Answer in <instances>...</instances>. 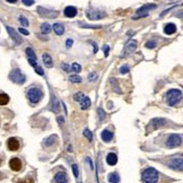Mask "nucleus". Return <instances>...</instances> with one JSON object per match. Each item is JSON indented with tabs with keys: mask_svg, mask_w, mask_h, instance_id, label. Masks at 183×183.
<instances>
[{
	"mask_svg": "<svg viewBox=\"0 0 183 183\" xmlns=\"http://www.w3.org/2000/svg\"><path fill=\"white\" fill-rule=\"evenodd\" d=\"M166 100H167V104L174 106L182 100V92L180 89H171L166 94Z\"/></svg>",
	"mask_w": 183,
	"mask_h": 183,
	"instance_id": "nucleus-1",
	"label": "nucleus"
},
{
	"mask_svg": "<svg viewBox=\"0 0 183 183\" xmlns=\"http://www.w3.org/2000/svg\"><path fill=\"white\" fill-rule=\"evenodd\" d=\"M142 181L145 183H157L158 172L153 167H148L142 172Z\"/></svg>",
	"mask_w": 183,
	"mask_h": 183,
	"instance_id": "nucleus-2",
	"label": "nucleus"
},
{
	"mask_svg": "<svg viewBox=\"0 0 183 183\" xmlns=\"http://www.w3.org/2000/svg\"><path fill=\"white\" fill-rule=\"evenodd\" d=\"M43 96V93L40 88L37 87H31L27 90V97L32 103H39Z\"/></svg>",
	"mask_w": 183,
	"mask_h": 183,
	"instance_id": "nucleus-3",
	"label": "nucleus"
},
{
	"mask_svg": "<svg viewBox=\"0 0 183 183\" xmlns=\"http://www.w3.org/2000/svg\"><path fill=\"white\" fill-rule=\"evenodd\" d=\"M9 78H10V80H13L14 83H16V84H23L26 80V76L19 69H14L10 72Z\"/></svg>",
	"mask_w": 183,
	"mask_h": 183,
	"instance_id": "nucleus-4",
	"label": "nucleus"
},
{
	"mask_svg": "<svg viewBox=\"0 0 183 183\" xmlns=\"http://www.w3.org/2000/svg\"><path fill=\"white\" fill-rule=\"evenodd\" d=\"M166 123V120L165 119H163V118H156V119H153L151 121L149 122L148 127H147V132H151V131L156 130L158 128H162V127H164Z\"/></svg>",
	"mask_w": 183,
	"mask_h": 183,
	"instance_id": "nucleus-5",
	"label": "nucleus"
},
{
	"mask_svg": "<svg viewBox=\"0 0 183 183\" xmlns=\"http://www.w3.org/2000/svg\"><path fill=\"white\" fill-rule=\"evenodd\" d=\"M155 8H156V5H154V4H147V5L142 6V7H140V8L137 10V16H135L133 19H138L139 17H146V16H148L149 10L155 9Z\"/></svg>",
	"mask_w": 183,
	"mask_h": 183,
	"instance_id": "nucleus-6",
	"label": "nucleus"
},
{
	"mask_svg": "<svg viewBox=\"0 0 183 183\" xmlns=\"http://www.w3.org/2000/svg\"><path fill=\"white\" fill-rule=\"evenodd\" d=\"M182 144V137L181 135H172L166 141V145L168 148H175Z\"/></svg>",
	"mask_w": 183,
	"mask_h": 183,
	"instance_id": "nucleus-7",
	"label": "nucleus"
},
{
	"mask_svg": "<svg viewBox=\"0 0 183 183\" xmlns=\"http://www.w3.org/2000/svg\"><path fill=\"white\" fill-rule=\"evenodd\" d=\"M86 16L92 20H95V19H102L106 16V13L103 10H96V9H89L86 11Z\"/></svg>",
	"mask_w": 183,
	"mask_h": 183,
	"instance_id": "nucleus-8",
	"label": "nucleus"
},
{
	"mask_svg": "<svg viewBox=\"0 0 183 183\" xmlns=\"http://www.w3.org/2000/svg\"><path fill=\"white\" fill-rule=\"evenodd\" d=\"M182 157L180 156L179 158L177 157H174V158H172V159H170L168 161V163H167V166L168 167H171V168H173L175 171H180V172H182V168H183V164H182Z\"/></svg>",
	"mask_w": 183,
	"mask_h": 183,
	"instance_id": "nucleus-9",
	"label": "nucleus"
},
{
	"mask_svg": "<svg viewBox=\"0 0 183 183\" xmlns=\"http://www.w3.org/2000/svg\"><path fill=\"white\" fill-rule=\"evenodd\" d=\"M9 166H10V168L13 170V171H15V172H18V171H20V168H22V161L19 159V158H16V157H14V158H11L10 161H9Z\"/></svg>",
	"mask_w": 183,
	"mask_h": 183,
	"instance_id": "nucleus-10",
	"label": "nucleus"
},
{
	"mask_svg": "<svg viewBox=\"0 0 183 183\" xmlns=\"http://www.w3.org/2000/svg\"><path fill=\"white\" fill-rule=\"evenodd\" d=\"M7 28V31H8V33H9V35L11 36V39L14 40V42L16 44H20L22 42H23V40H22V37L18 35V33L13 28V27H10V26H7L6 27Z\"/></svg>",
	"mask_w": 183,
	"mask_h": 183,
	"instance_id": "nucleus-11",
	"label": "nucleus"
},
{
	"mask_svg": "<svg viewBox=\"0 0 183 183\" xmlns=\"http://www.w3.org/2000/svg\"><path fill=\"white\" fill-rule=\"evenodd\" d=\"M137 41H135V40H130L128 43L126 44V49H124V51H126V54H131L132 52H135L136 51V49H137Z\"/></svg>",
	"mask_w": 183,
	"mask_h": 183,
	"instance_id": "nucleus-12",
	"label": "nucleus"
},
{
	"mask_svg": "<svg viewBox=\"0 0 183 183\" xmlns=\"http://www.w3.org/2000/svg\"><path fill=\"white\" fill-rule=\"evenodd\" d=\"M7 146H8L9 150L16 151L19 148V141L16 138H9L8 141H7Z\"/></svg>",
	"mask_w": 183,
	"mask_h": 183,
	"instance_id": "nucleus-13",
	"label": "nucleus"
},
{
	"mask_svg": "<svg viewBox=\"0 0 183 183\" xmlns=\"http://www.w3.org/2000/svg\"><path fill=\"white\" fill-rule=\"evenodd\" d=\"M54 182L55 183H68V177L65 172H59L54 176Z\"/></svg>",
	"mask_w": 183,
	"mask_h": 183,
	"instance_id": "nucleus-14",
	"label": "nucleus"
},
{
	"mask_svg": "<svg viewBox=\"0 0 183 183\" xmlns=\"http://www.w3.org/2000/svg\"><path fill=\"white\" fill-rule=\"evenodd\" d=\"M63 13H65V16L66 17L74 18L76 17V15H77V9L75 8V7H72V6H68V7L65 8Z\"/></svg>",
	"mask_w": 183,
	"mask_h": 183,
	"instance_id": "nucleus-15",
	"label": "nucleus"
},
{
	"mask_svg": "<svg viewBox=\"0 0 183 183\" xmlns=\"http://www.w3.org/2000/svg\"><path fill=\"white\" fill-rule=\"evenodd\" d=\"M175 32H176V26H175V24H173V23H168L164 27V33L167 35L174 34Z\"/></svg>",
	"mask_w": 183,
	"mask_h": 183,
	"instance_id": "nucleus-16",
	"label": "nucleus"
},
{
	"mask_svg": "<svg viewBox=\"0 0 183 183\" xmlns=\"http://www.w3.org/2000/svg\"><path fill=\"white\" fill-rule=\"evenodd\" d=\"M106 162H107V164L111 166L115 165L116 163H118V156L114 154V153H110L107 157H106Z\"/></svg>",
	"mask_w": 183,
	"mask_h": 183,
	"instance_id": "nucleus-17",
	"label": "nucleus"
},
{
	"mask_svg": "<svg viewBox=\"0 0 183 183\" xmlns=\"http://www.w3.org/2000/svg\"><path fill=\"white\" fill-rule=\"evenodd\" d=\"M43 62L48 68H50V67H52L53 66V60L49 53H44L43 54Z\"/></svg>",
	"mask_w": 183,
	"mask_h": 183,
	"instance_id": "nucleus-18",
	"label": "nucleus"
},
{
	"mask_svg": "<svg viewBox=\"0 0 183 183\" xmlns=\"http://www.w3.org/2000/svg\"><path fill=\"white\" fill-rule=\"evenodd\" d=\"M53 31L57 35H62L65 33V27L62 24H59V23H55L53 25Z\"/></svg>",
	"mask_w": 183,
	"mask_h": 183,
	"instance_id": "nucleus-19",
	"label": "nucleus"
},
{
	"mask_svg": "<svg viewBox=\"0 0 183 183\" xmlns=\"http://www.w3.org/2000/svg\"><path fill=\"white\" fill-rule=\"evenodd\" d=\"M113 138V133L111 132V131L109 130H103L102 132V139L104 140L105 142H109V141H111Z\"/></svg>",
	"mask_w": 183,
	"mask_h": 183,
	"instance_id": "nucleus-20",
	"label": "nucleus"
},
{
	"mask_svg": "<svg viewBox=\"0 0 183 183\" xmlns=\"http://www.w3.org/2000/svg\"><path fill=\"white\" fill-rule=\"evenodd\" d=\"M79 103H80V106H81V110H87L88 107L90 106V100L88 97H86V96H84Z\"/></svg>",
	"mask_w": 183,
	"mask_h": 183,
	"instance_id": "nucleus-21",
	"label": "nucleus"
},
{
	"mask_svg": "<svg viewBox=\"0 0 183 183\" xmlns=\"http://www.w3.org/2000/svg\"><path fill=\"white\" fill-rule=\"evenodd\" d=\"M109 182L110 183H119L120 182V175L118 174L116 172L110 173V175H109Z\"/></svg>",
	"mask_w": 183,
	"mask_h": 183,
	"instance_id": "nucleus-22",
	"label": "nucleus"
},
{
	"mask_svg": "<svg viewBox=\"0 0 183 183\" xmlns=\"http://www.w3.org/2000/svg\"><path fill=\"white\" fill-rule=\"evenodd\" d=\"M37 11L42 15V16H46V15H49V16H53V17H55L57 16V13H54V14H52V13H50V10H48V9H44V8H41V7H39L37 8Z\"/></svg>",
	"mask_w": 183,
	"mask_h": 183,
	"instance_id": "nucleus-23",
	"label": "nucleus"
},
{
	"mask_svg": "<svg viewBox=\"0 0 183 183\" xmlns=\"http://www.w3.org/2000/svg\"><path fill=\"white\" fill-rule=\"evenodd\" d=\"M52 110L53 112H59L60 111V104H59L58 100L54 96L52 97Z\"/></svg>",
	"mask_w": 183,
	"mask_h": 183,
	"instance_id": "nucleus-24",
	"label": "nucleus"
},
{
	"mask_svg": "<svg viewBox=\"0 0 183 183\" xmlns=\"http://www.w3.org/2000/svg\"><path fill=\"white\" fill-rule=\"evenodd\" d=\"M41 31L43 34H49L51 32V25L48 24V23H43L42 26H41Z\"/></svg>",
	"mask_w": 183,
	"mask_h": 183,
	"instance_id": "nucleus-25",
	"label": "nucleus"
},
{
	"mask_svg": "<svg viewBox=\"0 0 183 183\" xmlns=\"http://www.w3.org/2000/svg\"><path fill=\"white\" fill-rule=\"evenodd\" d=\"M9 102V96L7 94H0V105H6Z\"/></svg>",
	"mask_w": 183,
	"mask_h": 183,
	"instance_id": "nucleus-26",
	"label": "nucleus"
},
{
	"mask_svg": "<svg viewBox=\"0 0 183 183\" xmlns=\"http://www.w3.org/2000/svg\"><path fill=\"white\" fill-rule=\"evenodd\" d=\"M57 139V136H51V137H49L48 139L44 140V145L45 146H50V145H53L54 144V141Z\"/></svg>",
	"mask_w": 183,
	"mask_h": 183,
	"instance_id": "nucleus-27",
	"label": "nucleus"
},
{
	"mask_svg": "<svg viewBox=\"0 0 183 183\" xmlns=\"http://www.w3.org/2000/svg\"><path fill=\"white\" fill-rule=\"evenodd\" d=\"M69 80L71 83H75V84L81 83V78L79 77L78 75H71V76H69Z\"/></svg>",
	"mask_w": 183,
	"mask_h": 183,
	"instance_id": "nucleus-28",
	"label": "nucleus"
},
{
	"mask_svg": "<svg viewBox=\"0 0 183 183\" xmlns=\"http://www.w3.org/2000/svg\"><path fill=\"white\" fill-rule=\"evenodd\" d=\"M26 54L28 59H34V60H36V55H35L34 51H33L31 48H27L26 49Z\"/></svg>",
	"mask_w": 183,
	"mask_h": 183,
	"instance_id": "nucleus-29",
	"label": "nucleus"
},
{
	"mask_svg": "<svg viewBox=\"0 0 183 183\" xmlns=\"http://www.w3.org/2000/svg\"><path fill=\"white\" fill-rule=\"evenodd\" d=\"M79 26L85 27V28H101V25H89V24H84V23H79Z\"/></svg>",
	"mask_w": 183,
	"mask_h": 183,
	"instance_id": "nucleus-30",
	"label": "nucleus"
},
{
	"mask_svg": "<svg viewBox=\"0 0 183 183\" xmlns=\"http://www.w3.org/2000/svg\"><path fill=\"white\" fill-rule=\"evenodd\" d=\"M84 136H85L89 141L93 140V135H92V132H90L89 129H85V130H84Z\"/></svg>",
	"mask_w": 183,
	"mask_h": 183,
	"instance_id": "nucleus-31",
	"label": "nucleus"
},
{
	"mask_svg": "<svg viewBox=\"0 0 183 183\" xmlns=\"http://www.w3.org/2000/svg\"><path fill=\"white\" fill-rule=\"evenodd\" d=\"M71 69L74 70L75 72H80V70H81V67H80V65H79V63L75 62V63H72V67H71Z\"/></svg>",
	"mask_w": 183,
	"mask_h": 183,
	"instance_id": "nucleus-32",
	"label": "nucleus"
},
{
	"mask_svg": "<svg viewBox=\"0 0 183 183\" xmlns=\"http://www.w3.org/2000/svg\"><path fill=\"white\" fill-rule=\"evenodd\" d=\"M19 22H20V24H22V25H23L24 27H27V26H28V22H27V19L25 17L20 16V17H19Z\"/></svg>",
	"mask_w": 183,
	"mask_h": 183,
	"instance_id": "nucleus-33",
	"label": "nucleus"
},
{
	"mask_svg": "<svg viewBox=\"0 0 183 183\" xmlns=\"http://www.w3.org/2000/svg\"><path fill=\"white\" fill-rule=\"evenodd\" d=\"M97 112H98V115H100V120H101V121L105 120L106 115H105V113L103 112V110H102V109H98V110H97Z\"/></svg>",
	"mask_w": 183,
	"mask_h": 183,
	"instance_id": "nucleus-34",
	"label": "nucleus"
},
{
	"mask_svg": "<svg viewBox=\"0 0 183 183\" xmlns=\"http://www.w3.org/2000/svg\"><path fill=\"white\" fill-rule=\"evenodd\" d=\"M156 45H157V44H156V42H155V41H149V42H147V43H146V48H147V49H154Z\"/></svg>",
	"mask_w": 183,
	"mask_h": 183,
	"instance_id": "nucleus-35",
	"label": "nucleus"
},
{
	"mask_svg": "<svg viewBox=\"0 0 183 183\" xmlns=\"http://www.w3.org/2000/svg\"><path fill=\"white\" fill-rule=\"evenodd\" d=\"M83 97H84V94H83V93H77V94L74 95V98H75L76 102H80Z\"/></svg>",
	"mask_w": 183,
	"mask_h": 183,
	"instance_id": "nucleus-36",
	"label": "nucleus"
},
{
	"mask_svg": "<svg viewBox=\"0 0 183 183\" xmlns=\"http://www.w3.org/2000/svg\"><path fill=\"white\" fill-rule=\"evenodd\" d=\"M72 172H74V175H75L76 177H78L79 171H78V166L76 165V164H74V165H72Z\"/></svg>",
	"mask_w": 183,
	"mask_h": 183,
	"instance_id": "nucleus-37",
	"label": "nucleus"
},
{
	"mask_svg": "<svg viewBox=\"0 0 183 183\" xmlns=\"http://www.w3.org/2000/svg\"><path fill=\"white\" fill-rule=\"evenodd\" d=\"M120 72H121L122 75L128 74V72H129V67H128V66H122L121 68H120Z\"/></svg>",
	"mask_w": 183,
	"mask_h": 183,
	"instance_id": "nucleus-38",
	"label": "nucleus"
},
{
	"mask_svg": "<svg viewBox=\"0 0 183 183\" xmlns=\"http://www.w3.org/2000/svg\"><path fill=\"white\" fill-rule=\"evenodd\" d=\"M28 59V58H27ZM28 62H29V65L32 66V67H34V69L37 67V62H36V60H34V59H28Z\"/></svg>",
	"mask_w": 183,
	"mask_h": 183,
	"instance_id": "nucleus-39",
	"label": "nucleus"
},
{
	"mask_svg": "<svg viewBox=\"0 0 183 183\" xmlns=\"http://www.w3.org/2000/svg\"><path fill=\"white\" fill-rule=\"evenodd\" d=\"M35 71H36V72H37V74H39L40 76H43V75H44V70L42 69L41 67H39V66H37V67L35 68Z\"/></svg>",
	"mask_w": 183,
	"mask_h": 183,
	"instance_id": "nucleus-40",
	"label": "nucleus"
},
{
	"mask_svg": "<svg viewBox=\"0 0 183 183\" xmlns=\"http://www.w3.org/2000/svg\"><path fill=\"white\" fill-rule=\"evenodd\" d=\"M103 51H104V55H105V57H109V52H110V48H109V45H104V48H103Z\"/></svg>",
	"mask_w": 183,
	"mask_h": 183,
	"instance_id": "nucleus-41",
	"label": "nucleus"
},
{
	"mask_svg": "<svg viewBox=\"0 0 183 183\" xmlns=\"http://www.w3.org/2000/svg\"><path fill=\"white\" fill-rule=\"evenodd\" d=\"M23 4L25 6H32L34 4V0H23Z\"/></svg>",
	"mask_w": 183,
	"mask_h": 183,
	"instance_id": "nucleus-42",
	"label": "nucleus"
},
{
	"mask_svg": "<svg viewBox=\"0 0 183 183\" xmlns=\"http://www.w3.org/2000/svg\"><path fill=\"white\" fill-rule=\"evenodd\" d=\"M96 78H97V75H96L95 72H92V74L89 75V77H88V79H89L90 81H93V80H96Z\"/></svg>",
	"mask_w": 183,
	"mask_h": 183,
	"instance_id": "nucleus-43",
	"label": "nucleus"
},
{
	"mask_svg": "<svg viewBox=\"0 0 183 183\" xmlns=\"http://www.w3.org/2000/svg\"><path fill=\"white\" fill-rule=\"evenodd\" d=\"M19 32L23 33V34H25V35H28V31H26L24 27H20V28H19Z\"/></svg>",
	"mask_w": 183,
	"mask_h": 183,
	"instance_id": "nucleus-44",
	"label": "nucleus"
},
{
	"mask_svg": "<svg viewBox=\"0 0 183 183\" xmlns=\"http://www.w3.org/2000/svg\"><path fill=\"white\" fill-rule=\"evenodd\" d=\"M86 161L88 162V164H89V166H90V168L93 170V168H94V165H93V163H92V159H90V157H87V158H86Z\"/></svg>",
	"mask_w": 183,
	"mask_h": 183,
	"instance_id": "nucleus-45",
	"label": "nucleus"
},
{
	"mask_svg": "<svg viewBox=\"0 0 183 183\" xmlns=\"http://www.w3.org/2000/svg\"><path fill=\"white\" fill-rule=\"evenodd\" d=\"M72 43H74V41H72V40H67V41H66V45H67V48H70V46L72 45Z\"/></svg>",
	"mask_w": 183,
	"mask_h": 183,
	"instance_id": "nucleus-46",
	"label": "nucleus"
},
{
	"mask_svg": "<svg viewBox=\"0 0 183 183\" xmlns=\"http://www.w3.org/2000/svg\"><path fill=\"white\" fill-rule=\"evenodd\" d=\"M57 121H58L59 124H63L65 120H63V118H62V116H59V118H57Z\"/></svg>",
	"mask_w": 183,
	"mask_h": 183,
	"instance_id": "nucleus-47",
	"label": "nucleus"
},
{
	"mask_svg": "<svg viewBox=\"0 0 183 183\" xmlns=\"http://www.w3.org/2000/svg\"><path fill=\"white\" fill-rule=\"evenodd\" d=\"M90 43L93 44V46H94V53H96L97 51H98V48H97V44L94 43V42H90Z\"/></svg>",
	"mask_w": 183,
	"mask_h": 183,
	"instance_id": "nucleus-48",
	"label": "nucleus"
},
{
	"mask_svg": "<svg viewBox=\"0 0 183 183\" xmlns=\"http://www.w3.org/2000/svg\"><path fill=\"white\" fill-rule=\"evenodd\" d=\"M62 67H63V69L66 70V71H69L70 70V68L67 66V63H63V65H62Z\"/></svg>",
	"mask_w": 183,
	"mask_h": 183,
	"instance_id": "nucleus-49",
	"label": "nucleus"
},
{
	"mask_svg": "<svg viewBox=\"0 0 183 183\" xmlns=\"http://www.w3.org/2000/svg\"><path fill=\"white\" fill-rule=\"evenodd\" d=\"M6 1H8V2H10V4H14V2H16L17 0H6Z\"/></svg>",
	"mask_w": 183,
	"mask_h": 183,
	"instance_id": "nucleus-50",
	"label": "nucleus"
},
{
	"mask_svg": "<svg viewBox=\"0 0 183 183\" xmlns=\"http://www.w3.org/2000/svg\"><path fill=\"white\" fill-rule=\"evenodd\" d=\"M25 182H26V183H33V181H32L31 179H27V180L25 181Z\"/></svg>",
	"mask_w": 183,
	"mask_h": 183,
	"instance_id": "nucleus-51",
	"label": "nucleus"
},
{
	"mask_svg": "<svg viewBox=\"0 0 183 183\" xmlns=\"http://www.w3.org/2000/svg\"><path fill=\"white\" fill-rule=\"evenodd\" d=\"M17 183H26V182H25V181H22V180H20V181H18Z\"/></svg>",
	"mask_w": 183,
	"mask_h": 183,
	"instance_id": "nucleus-52",
	"label": "nucleus"
},
{
	"mask_svg": "<svg viewBox=\"0 0 183 183\" xmlns=\"http://www.w3.org/2000/svg\"><path fill=\"white\" fill-rule=\"evenodd\" d=\"M0 165H1V159H0Z\"/></svg>",
	"mask_w": 183,
	"mask_h": 183,
	"instance_id": "nucleus-53",
	"label": "nucleus"
}]
</instances>
